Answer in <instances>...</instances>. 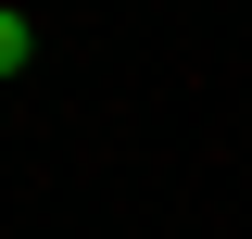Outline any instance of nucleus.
<instances>
[{
    "label": "nucleus",
    "instance_id": "f257e3e1",
    "mask_svg": "<svg viewBox=\"0 0 252 239\" xmlns=\"http://www.w3.org/2000/svg\"><path fill=\"white\" fill-rule=\"evenodd\" d=\"M26 51H38V26H26V13H0V76H26Z\"/></svg>",
    "mask_w": 252,
    "mask_h": 239
}]
</instances>
